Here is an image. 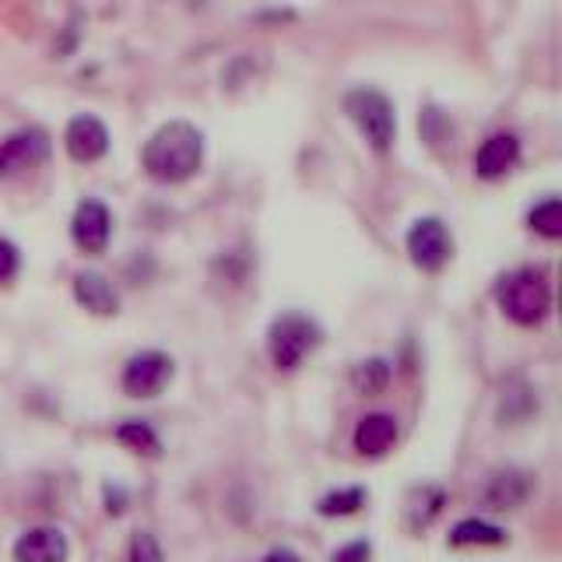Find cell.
Segmentation results:
<instances>
[{"mask_svg":"<svg viewBox=\"0 0 562 562\" xmlns=\"http://www.w3.org/2000/svg\"><path fill=\"white\" fill-rule=\"evenodd\" d=\"M345 110L376 151H386L394 145V134H397L394 105L386 102V95H380L376 88H356V92H348Z\"/></svg>","mask_w":562,"mask_h":562,"instance_id":"277c9868","label":"cell"},{"mask_svg":"<svg viewBox=\"0 0 562 562\" xmlns=\"http://www.w3.org/2000/svg\"><path fill=\"white\" fill-rule=\"evenodd\" d=\"M531 228H535V233H541L544 239H559L562 236V204L555 198L541 201L531 211Z\"/></svg>","mask_w":562,"mask_h":562,"instance_id":"ffe728a7","label":"cell"},{"mask_svg":"<svg viewBox=\"0 0 562 562\" xmlns=\"http://www.w3.org/2000/svg\"><path fill=\"white\" fill-rule=\"evenodd\" d=\"M116 439L123 447H131L134 453H145V457H158L162 453V439H158V432L148 426V422H123V426L116 429Z\"/></svg>","mask_w":562,"mask_h":562,"instance_id":"e0dca14e","label":"cell"},{"mask_svg":"<svg viewBox=\"0 0 562 562\" xmlns=\"http://www.w3.org/2000/svg\"><path fill=\"white\" fill-rule=\"evenodd\" d=\"M105 509H110V514H123V503H127V496H123V488H105Z\"/></svg>","mask_w":562,"mask_h":562,"instance_id":"cb8c5ba5","label":"cell"},{"mask_svg":"<svg viewBox=\"0 0 562 562\" xmlns=\"http://www.w3.org/2000/svg\"><path fill=\"white\" fill-rule=\"evenodd\" d=\"M324 341V330L316 327V321H310L306 313H281L271 324L268 334V351L271 362L281 373H292V369L303 366L306 356H313Z\"/></svg>","mask_w":562,"mask_h":562,"instance_id":"3957f363","label":"cell"},{"mask_svg":"<svg viewBox=\"0 0 562 562\" xmlns=\"http://www.w3.org/2000/svg\"><path fill=\"white\" fill-rule=\"evenodd\" d=\"M263 562H303V555L292 552V549H271L268 555H263Z\"/></svg>","mask_w":562,"mask_h":562,"instance_id":"d4e9b609","label":"cell"},{"mask_svg":"<svg viewBox=\"0 0 562 562\" xmlns=\"http://www.w3.org/2000/svg\"><path fill=\"white\" fill-rule=\"evenodd\" d=\"M531 496V474L527 471H517V468H506V471H496L485 485V506L488 509H517L527 503Z\"/></svg>","mask_w":562,"mask_h":562,"instance_id":"4fadbf2b","label":"cell"},{"mask_svg":"<svg viewBox=\"0 0 562 562\" xmlns=\"http://www.w3.org/2000/svg\"><path fill=\"white\" fill-rule=\"evenodd\" d=\"M397 418L394 415H386V412H373V415H366L359 418V426H356V436H351V443H356V450L362 457H383L386 450H391L397 443Z\"/></svg>","mask_w":562,"mask_h":562,"instance_id":"8fae6325","label":"cell"},{"mask_svg":"<svg viewBox=\"0 0 562 562\" xmlns=\"http://www.w3.org/2000/svg\"><path fill=\"white\" fill-rule=\"evenodd\" d=\"M369 559H373V544H369V541H351V544H345V549L334 552L330 562H369Z\"/></svg>","mask_w":562,"mask_h":562,"instance_id":"7402d4cb","label":"cell"},{"mask_svg":"<svg viewBox=\"0 0 562 562\" xmlns=\"http://www.w3.org/2000/svg\"><path fill=\"white\" fill-rule=\"evenodd\" d=\"M49 151V140L43 131H18L0 145V176H14L22 169H32L35 162H43Z\"/></svg>","mask_w":562,"mask_h":562,"instance_id":"ba28073f","label":"cell"},{"mask_svg":"<svg viewBox=\"0 0 562 562\" xmlns=\"http://www.w3.org/2000/svg\"><path fill=\"white\" fill-rule=\"evenodd\" d=\"M366 506V488L351 485V488H338V492H327V496L321 499V514L324 517H351L359 514V509Z\"/></svg>","mask_w":562,"mask_h":562,"instance_id":"ac0fdd59","label":"cell"},{"mask_svg":"<svg viewBox=\"0 0 562 562\" xmlns=\"http://www.w3.org/2000/svg\"><path fill=\"white\" fill-rule=\"evenodd\" d=\"M110 228H113L110 211H105L99 201H85L75 211V222H70V236H75V243L81 246L85 254H102L105 243H110Z\"/></svg>","mask_w":562,"mask_h":562,"instance_id":"52a82bcc","label":"cell"},{"mask_svg":"<svg viewBox=\"0 0 562 562\" xmlns=\"http://www.w3.org/2000/svg\"><path fill=\"white\" fill-rule=\"evenodd\" d=\"M172 380V359L166 351H137L123 366V391L131 397H158Z\"/></svg>","mask_w":562,"mask_h":562,"instance_id":"5b68a950","label":"cell"},{"mask_svg":"<svg viewBox=\"0 0 562 562\" xmlns=\"http://www.w3.org/2000/svg\"><path fill=\"white\" fill-rule=\"evenodd\" d=\"M201 158H204V137L198 127H190L183 120L158 127L145 145V169L158 183L190 180L201 169Z\"/></svg>","mask_w":562,"mask_h":562,"instance_id":"6da1fadb","label":"cell"},{"mask_svg":"<svg viewBox=\"0 0 562 562\" xmlns=\"http://www.w3.org/2000/svg\"><path fill=\"white\" fill-rule=\"evenodd\" d=\"M14 271H18V250H14V243L0 239V281H8Z\"/></svg>","mask_w":562,"mask_h":562,"instance_id":"603a6c76","label":"cell"},{"mask_svg":"<svg viewBox=\"0 0 562 562\" xmlns=\"http://www.w3.org/2000/svg\"><path fill=\"white\" fill-rule=\"evenodd\" d=\"M75 295H78V303H81L85 310H92V313H99V316H113V313L120 310V295H116V289H113L102 274H95V271H81V274L75 278Z\"/></svg>","mask_w":562,"mask_h":562,"instance_id":"5bb4252c","label":"cell"},{"mask_svg":"<svg viewBox=\"0 0 562 562\" xmlns=\"http://www.w3.org/2000/svg\"><path fill=\"white\" fill-rule=\"evenodd\" d=\"M67 151L75 162H95L110 148V131L95 116H75L67 123Z\"/></svg>","mask_w":562,"mask_h":562,"instance_id":"30bf717a","label":"cell"},{"mask_svg":"<svg viewBox=\"0 0 562 562\" xmlns=\"http://www.w3.org/2000/svg\"><path fill=\"white\" fill-rule=\"evenodd\" d=\"M503 541H506L503 527L479 520V517H468L450 531V544H457V549H474V544H503Z\"/></svg>","mask_w":562,"mask_h":562,"instance_id":"9a60e30c","label":"cell"},{"mask_svg":"<svg viewBox=\"0 0 562 562\" xmlns=\"http://www.w3.org/2000/svg\"><path fill=\"white\" fill-rule=\"evenodd\" d=\"M67 552L60 527H32L14 541V562H67Z\"/></svg>","mask_w":562,"mask_h":562,"instance_id":"9c48e42d","label":"cell"},{"mask_svg":"<svg viewBox=\"0 0 562 562\" xmlns=\"http://www.w3.org/2000/svg\"><path fill=\"white\" fill-rule=\"evenodd\" d=\"M127 562H166L162 555V544L155 541V535L148 531H137L131 538V552H127Z\"/></svg>","mask_w":562,"mask_h":562,"instance_id":"44dd1931","label":"cell"},{"mask_svg":"<svg viewBox=\"0 0 562 562\" xmlns=\"http://www.w3.org/2000/svg\"><path fill=\"white\" fill-rule=\"evenodd\" d=\"M447 506V492L443 488H436V485H422L412 492V499H408V520L412 527H426L439 517V509Z\"/></svg>","mask_w":562,"mask_h":562,"instance_id":"2e32d148","label":"cell"},{"mask_svg":"<svg viewBox=\"0 0 562 562\" xmlns=\"http://www.w3.org/2000/svg\"><path fill=\"white\" fill-rule=\"evenodd\" d=\"M496 299H499L503 313L520 327L541 324L544 316H549V310H552V289H549V281H544V274L535 271V268L506 274L499 281Z\"/></svg>","mask_w":562,"mask_h":562,"instance_id":"7a4b0ae2","label":"cell"},{"mask_svg":"<svg viewBox=\"0 0 562 562\" xmlns=\"http://www.w3.org/2000/svg\"><path fill=\"white\" fill-rule=\"evenodd\" d=\"M351 383H356L359 394H380L386 383H391V362L386 359H369L359 362L356 373H351Z\"/></svg>","mask_w":562,"mask_h":562,"instance_id":"d6986e66","label":"cell"},{"mask_svg":"<svg viewBox=\"0 0 562 562\" xmlns=\"http://www.w3.org/2000/svg\"><path fill=\"white\" fill-rule=\"evenodd\" d=\"M517 158H520V140L514 134H492L479 148V155H474V172L482 180H499V176H506L517 166Z\"/></svg>","mask_w":562,"mask_h":562,"instance_id":"7c38bea8","label":"cell"},{"mask_svg":"<svg viewBox=\"0 0 562 562\" xmlns=\"http://www.w3.org/2000/svg\"><path fill=\"white\" fill-rule=\"evenodd\" d=\"M408 254L422 271H439L453 254V239L439 218H418L408 233Z\"/></svg>","mask_w":562,"mask_h":562,"instance_id":"8992f818","label":"cell"}]
</instances>
